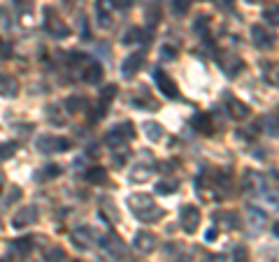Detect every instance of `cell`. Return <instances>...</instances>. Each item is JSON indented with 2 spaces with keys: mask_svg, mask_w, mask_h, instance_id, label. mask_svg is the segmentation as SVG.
Instances as JSON below:
<instances>
[{
  "mask_svg": "<svg viewBox=\"0 0 279 262\" xmlns=\"http://www.w3.org/2000/svg\"><path fill=\"white\" fill-rule=\"evenodd\" d=\"M219 2V7L223 9V12H230V9L235 7V0H217Z\"/></svg>",
  "mask_w": 279,
  "mask_h": 262,
  "instance_id": "obj_38",
  "label": "cell"
},
{
  "mask_svg": "<svg viewBox=\"0 0 279 262\" xmlns=\"http://www.w3.org/2000/svg\"><path fill=\"white\" fill-rule=\"evenodd\" d=\"M103 77V65L100 63H88L86 70H84V79H86L88 84H98Z\"/></svg>",
  "mask_w": 279,
  "mask_h": 262,
  "instance_id": "obj_19",
  "label": "cell"
},
{
  "mask_svg": "<svg viewBox=\"0 0 279 262\" xmlns=\"http://www.w3.org/2000/svg\"><path fill=\"white\" fill-rule=\"evenodd\" d=\"M144 17H147V21L151 24V26H156L158 19H161V7H158V5H149L147 14H144Z\"/></svg>",
  "mask_w": 279,
  "mask_h": 262,
  "instance_id": "obj_30",
  "label": "cell"
},
{
  "mask_svg": "<svg viewBox=\"0 0 279 262\" xmlns=\"http://www.w3.org/2000/svg\"><path fill=\"white\" fill-rule=\"evenodd\" d=\"M12 246L17 248L19 253H28V251L33 248V239H30V237H24V239H17V241H12Z\"/></svg>",
  "mask_w": 279,
  "mask_h": 262,
  "instance_id": "obj_29",
  "label": "cell"
},
{
  "mask_svg": "<svg viewBox=\"0 0 279 262\" xmlns=\"http://www.w3.org/2000/svg\"><path fill=\"white\" fill-rule=\"evenodd\" d=\"M217 223H223L226 227H230V230H237L240 227V216H237L235 211H217Z\"/></svg>",
  "mask_w": 279,
  "mask_h": 262,
  "instance_id": "obj_16",
  "label": "cell"
},
{
  "mask_svg": "<svg viewBox=\"0 0 279 262\" xmlns=\"http://www.w3.org/2000/svg\"><path fill=\"white\" fill-rule=\"evenodd\" d=\"M35 220H37V209L35 207H21L17 211V216L12 218V227L21 230V227H26V225H33Z\"/></svg>",
  "mask_w": 279,
  "mask_h": 262,
  "instance_id": "obj_6",
  "label": "cell"
},
{
  "mask_svg": "<svg viewBox=\"0 0 279 262\" xmlns=\"http://www.w3.org/2000/svg\"><path fill=\"white\" fill-rule=\"evenodd\" d=\"M128 204H131L133 214H135L140 220H144V223L158 220L161 216H163V211L158 209L156 204H154V200H151L149 195H144V192H140V195H131V197H128Z\"/></svg>",
  "mask_w": 279,
  "mask_h": 262,
  "instance_id": "obj_1",
  "label": "cell"
},
{
  "mask_svg": "<svg viewBox=\"0 0 279 262\" xmlns=\"http://www.w3.org/2000/svg\"><path fill=\"white\" fill-rule=\"evenodd\" d=\"M19 93V81L12 74H2L0 72V95L2 97H14Z\"/></svg>",
  "mask_w": 279,
  "mask_h": 262,
  "instance_id": "obj_13",
  "label": "cell"
},
{
  "mask_svg": "<svg viewBox=\"0 0 279 262\" xmlns=\"http://www.w3.org/2000/svg\"><path fill=\"white\" fill-rule=\"evenodd\" d=\"M9 56H12V47L5 40H0V61H7Z\"/></svg>",
  "mask_w": 279,
  "mask_h": 262,
  "instance_id": "obj_36",
  "label": "cell"
},
{
  "mask_svg": "<svg viewBox=\"0 0 279 262\" xmlns=\"http://www.w3.org/2000/svg\"><path fill=\"white\" fill-rule=\"evenodd\" d=\"M249 33H251V42L256 44L258 49H270V47H272V35L263 26H258V24H256V26H251V30H249Z\"/></svg>",
  "mask_w": 279,
  "mask_h": 262,
  "instance_id": "obj_10",
  "label": "cell"
},
{
  "mask_svg": "<svg viewBox=\"0 0 279 262\" xmlns=\"http://www.w3.org/2000/svg\"><path fill=\"white\" fill-rule=\"evenodd\" d=\"M191 125L195 128V132H200V135H214V123H212V119H209L207 114H195Z\"/></svg>",
  "mask_w": 279,
  "mask_h": 262,
  "instance_id": "obj_14",
  "label": "cell"
},
{
  "mask_svg": "<svg viewBox=\"0 0 279 262\" xmlns=\"http://www.w3.org/2000/svg\"><path fill=\"white\" fill-rule=\"evenodd\" d=\"M103 248L114 258H126V246L116 235H107L103 239Z\"/></svg>",
  "mask_w": 279,
  "mask_h": 262,
  "instance_id": "obj_8",
  "label": "cell"
},
{
  "mask_svg": "<svg viewBox=\"0 0 279 262\" xmlns=\"http://www.w3.org/2000/svg\"><path fill=\"white\" fill-rule=\"evenodd\" d=\"M44 260L47 262H65V253H63L58 246H49V248H44Z\"/></svg>",
  "mask_w": 279,
  "mask_h": 262,
  "instance_id": "obj_23",
  "label": "cell"
},
{
  "mask_svg": "<svg viewBox=\"0 0 279 262\" xmlns=\"http://www.w3.org/2000/svg\"><path fill=\"white\" fill-rule=\"evenodd\" d=\"M70 262H79V260H70Z\"/></svg>",
  "mask_w": 279,
  "mask_h": 262,
  "instance_id": "obj_45",
  "label": "cell"
},
{
  "mask_svg": "<svg viewBox=\"0 0 279 262\" xmlns=\"http://www.w3.org/2000/svg\"><path fill=\"white\" fill-rule=\"evenodd\" d=\"M140 68H142V53H131L121 63V74L123 77H133L135 72H140Z\"/></svg>",
  "mask_w": 279,
  "mask_h": 262,
  "instance_id": "obj_12",
  "label": "cell"
},
{
  "mask_svg": "<svg viewBox=\"0 0 279 262\" xmlns=\"http://www.w3.org/2000/svg\"><path fill=\"white\" fill-rule=\"evenodd\" d=\"M37 151L40 153H63V151H68L72 146V142L70 140H63V137H54V135H44L37 140Z\"/></svg>",
  "mask_w": 279,
  "mask_h": 262,
  "instance_id": "obj_3",
  "label": "cell"
},
{
  "mask_svg": "<svg viewBox=\"0 0 279 262\" xmlns=\"http://www.w3.org/2000/svg\"><path fill=\"white\" fill-rule=\"evenodd\" d=\"M154 81H156L158 91H161V93H163L166 97H170V100H174V97H179V88H177V84H174L172 79L167 77L166 72L156 70V72H154Z\"/></svg>",
  "mask_w": 279,
  "mask_h": 262,
  "instance_id": "obj_5",
  "label": "cell"
},
{
  "mask_svg": "<svg viewBox=\"0 0 279 262\" xmlns=\"http://www.w3.org/2000/svg\"><path fill=\"white\" fill-rule=\"evenodd\" d=\"M126 140H128V137L123 135L121 125H119V128H112V130L105 135V144H110V146H114V149H121V144Z\"/></svg>",
  "mask_w": 279,
  "mask_h": 262,
  "instance_id": "obj_18",
  "label": "cell"
},
{
  "mask_svg": "<svg viewBox=\"0 0 279 262\" xmlns=\"http://www.w3.org/2000/svg\"><path fill=\"white\" fill-rule=\"evenodd\" d=\"M249 2H258V0H249Z\"/></svg>",
  "mask_w": 279,
  "mask_h": 262,
  "instance_id": "obj_44",
  "label": "cell"
},
{
  "mask_svg": "<svg viewBox=\"0 0 279 262\" xmlns=\"http://www.w3.org/2000/svg\"><path fill=\"white\" fill-rule=\"evenodd\" d=\"M272 230H275V235L279 237V223H277V225H275V227H272Z\"/></svg>",
  "mask_w": 279,
  "mask_h": 262,
  "instance_id": "obj_42",
  "label": "cell"
},
{
  "mask_svg": "<svg viewBox=\"0 0 279 262\" xmlns=\"http://www.w3.org/2000/svg\"><path fill=\"white\" fill-rule=\"evenodd\" d=\"M156 246H158L156 235H151L147 230H142V232L135 235V248L140 253H151V251H156Z\"/></svg>",
  "mask_w": 279,
  "mask_h": 262,
  "instance_id": "obj_7",
  "label": "cell"
},
{
  "mask_svg": "<svg viewBox=\"0 0 279 262\" xmlns=\"http://www.w3.org/2000/svg\"><path fill=\"white\" fill-rule=\"evenodd\" d=\"M161 56H163L166 61L177 58V47H172V44H163V47H161Z\"/></svg>",
  "mask_w": 279,
  "mask_h": 262,
  "instance_id": "obj_34",
  "label": "cell"
},
{
  "mask_svg": "<svg viewBox=\"0 0 279 262\" xmlns=\"http://www.w3.org/2000/svg\"><path fill=\"white\" fill-rule=\"evenodd\" d=\"M140 37H144V33L140 30V28H131L128 33H126V37H123V42L126 44H133V42H140Z\"/></svg>",
  "mask_w": 279,
  "mask_h": 262,
  "instance_id": "obj_33",
  "label": "cell"
},
{
  "mask_svg": "<svg viewBox=\"0 0 279 262\" xmlns=\"http://www.w3.org/2000/svg\"><path fill=\"white\" fill-rule=\"evenodd\" d=\"M14 151H17V144H14V142H2V144H0V160L12 158L14 156Z\"/></svg>",
  "mask_w": 279,
  "mask_h": 262,
  "instance_id": "obj_28",
  "label": "cell"
},
{
  "mask_svg": "<svg viewBox=\"0 0 279 262\" xmlns=\"http://www.w3.org/2000/svg\"><path fill=\"white\" fill-rule=\"evenodd\" d=\"M21 197V191H12V195L7 197V202H14V200H19Z\"/></svg>",
  "mask_w": 279,
  "mask_h": 262,
  "instance_id": "obj_41",
  "label": "cell"
},
{
  "mask_svg": "<svg viewBox=\"0 0 279 262\" xmlns=\"http://www.w3.org/2000/svg\"><path fill=\"white\" fill-rule=\"evenodd\" d=\"M44 28L52 33L54 37H68L70 35V28L68 24L58 17V12L54 7H47L44 9Z\"/></svg>",
  "mask_w": 279,
  "mask_h": 262,
  "instance_id": "obj_2",
  "label": "cell"
},
{
  "mask_svg": "<svg viewBox=\"0 0 279 262\" xmlns=\"http://www.w3.org/2000/svg\"><path fill=\"white\" fill-rule=\"evenodd\" d=\"M17 5L19 9H30L33 7V0H17Z\"/></svg>",
  "mask_w": 279,
  "mask_h": 262,
  "instance_id": "obj_39",
  "label": "cell"
},
{
  "mask_svg": "<svg viewBox=\"0 0 279 262\" xmlns=\"http://www.w3.org/2000/svg\"><path fill=\"white\" fill-rule=\"evenodd\" d=\"M226 107H228V112H230V116H233V119H237V121H242V119H247V116L251 114L249 105H244L242 100H237V97H228Z\"/></svg>",
  "mask_w": 279,
  "mask_h": 262,
  "instance_id": "obj_11",
  "label": "cell"
},
{
  "mask_svg": "<svg viewBox=\"0 0 279 262\" xmlns=\"http://www.w3.org/2000/svg\"><path fill=\"white\" fill-rule=\"evenodd\" d=\"M88 105V100L84 95H70L68 100H65V112L70 114H79V112H84Z\"/></svg>",
  "mask_w": 279,
  "mask_h": 262,
  "instance_id": "obj_17",
  "label": "cell"
},
{
  "mask_svg": "<svg viewBox=\"0 0 279 262\" xmlns=\"http://www.w3.org/2000/svg\"><path fill=\"white\" fill-rule=\"evenodd\" d=\"M105 179H107V172H105L103 167H91V169H86L88 184H103Z\"/></svg>",
  "mask_w": 279,
  "mask_h": 262,
  "instance_id": "obj_22",
  "label": "cell"
},
{
  "mask_svg": "<svg viewBox=\"0 0 279 262\" xmlns=\"http://www.w3.org/2000/svg\"><path fill=\"white\" fill-rule=\"evenodd\" d=\"M217 235H219V230H217V227H212V230H207L205 239H207V241H212V239H217Z\"/></svg>",
  "mask_w": 279,
  "mask_h": 262,
  "instance_id": "obj_40",
  "label": "cell"
},
{
  "mask_svg": "<svg viewBox=\"0 0 279 262\" xmlns=\"http://www.w3.org/2000/svg\"><path fill=\"white\" fill-rule=\"evenodd\" d=\"M91 237H93V232L88 227H79V230L72 232V241H75L77 248H88L91 246Z\"/></svg>",
  "mask_w": 279,
  "mask_h": 262,
  "instance_id": "obj_15",
  "label": "cell"
},
{
  "mask_svg": "<svg viewBox=\"0 0 279 262\" xmlns=\"http://www.w3.org/2000/svg\"><path fill=\"white\" fill-rule=\"evenodd\" d=\"M142 130L147 132V137L151 142H158L161 137H163V130H161V125L158 123H154V121H147L144 125H142Z\"/></svg>",
  "mask_w": 279,
  "mask_h": 262,
  "instance_id": "obj_21",
  "label": "cell"
},
{
  "mask_svg": "<svg viewBox=\"0 0 279 262\" xmlns=\"http://www.w3.org/2000/svg\"><path fill=\"white\" fill-rule=\"evenodd\" d=\"M265 81L272 84V86H279V63L265 65Z\"/></svg>",
  "mask_w": 279,
  "mask_h": 262,
  "instance_id": "obj_25",
  "label": "cell"
},
{
  "mask_svg": "<svg viewBox=\"0 0 279 262\" xmlns=\"http://www.w3.org/2000/svg\"><path fill=\"white\" fill-rule=\"evenodd\" d=\"M0 191H2V179H0Z\"/></svg>",
  "mask_w": 279,
  "mask_h": 262,
  "instance_id": "obj_43",
  "label": "cell"
},
{
  "mask_svg": "<svg viewBox=\"0 0 279 262\" xmlns=\"http://www.w3.org/2000/svg\"><path fill=\"white\" fill-rule=\"evenodd\" d=\"M179 223H182L184 232L193 235V232L198 230V225H200V211H198V207L184 204V207H182V214H179Z\"/></svg>",
  "mask_w": 279,
  "mask_h": 262,
  "instance_id": "obj_4",
  "label": "cell"
},
{
  "mask_svg": "<svg viewBox=\"0 0 279 262\" xmlns=\"http://www.w3.org/2000/svg\"><path fill=\"white\" fill-rule=\"evenodd\" d=\"M56 176H61V167L47 165V167H42V172L37 174V179H40V181H49V179H56Z\"/></svg>",
  "mask_w": 279,
  "mask_h": 262,
  "instance_id": "obj_26",
  "label": "cell"
},
{
  "mask_svg": "<svg viewBox=\"0 0 279 262\" xmlns=\"http://www.w3.org/2000/svg\"><path fill=\"white\" fill-rule=\"evenodd\" d=\"M110 0H98L96 5V12H98V19H100V26H110V21H112V17H110Z\"/></svg>",
  "mask_w": 279,
  "mask_h": 262,
  "instance_id": "obj_20",
  "label": "cell"
},
{
  "mask_svg": "<svg viewBox=\"0 0 279 262\" xmlns=\"http://www.w3.org/2000/svg\"><path fill=\"white\" fill-rule=\"evenodd\" d=\"M110 2H112L114 9H128L133 2H135V0H110Z\"/></svg>",
  "mask_w": 279,
  "mask_h": 262,
  "instance_id": "obj_37",
  "label": "cell"
},
{
  "mask_svg": "<svg viewBox=\"0 0 279 262\" xmlns=\"http://www.w3.org/2000/svg\"><path fill=\"white\" fill-rule=\"evenodd\" d=\"M219 65L223 68L228 77H237L240 72H244V61L237 56H226V58H219Z\"/></svg>",
  "mask_w": 279,
  "mask_h": 262,
  "instance_id": "obj_9",
  "label": "cell"
},
{
  "mask_svg": "<svg viewBox=\"0 0 279 262\" xmlns=\"http://www.w3.org/2000/svg\"><path fill=\"white\" fill-rule=\"evenodd\" d=\"M191 9V0H174V12L177 14H186Z\"/></svg>",
  "mask_w": 279,
  "mask_h": 262,
  "instance_id": "obj_35",
  "label": "cell"
},
{
  "mask_svg": "<svg viewBox=\"0 0 279 262\" xmlns=\"http://www.w3.org/2000/svg\"><path fill=\"white\" fill-rule=\"evenodd\" d=\"M263 19L268 21V24H272V26H279V5H268V7L263 9Z\"/></svg>",
  "mask_w": 279,
  "mask_h": 262,
  "instance_id": "obj_24",
  "label": "cell"
},
{
  "mask_svg": "<svg viewBox=\"0 0 279 262\" xmlns=\"http://www.w3.org/2000/svg\"><path fill=\"white\" fill-rule=\"evenodd\" d=\"M114 97H116V84H107V86L103 88V93H100V105L107 107Z\"/></svg>",
  "mask_w": 279,
  "mask_h": 262,
  "instance_id": "obj_27",
  "label": "cell"
},
{
  "mask_svg": "<svg viewBox=\"0 0 279 262\" xmlns=\"http://www.w3.org/2000/svg\"><path fill=\"white\" fill-rule=\"evenodd\" d=\"M177 188H179L177 181H161V184H158V192H161V195H170V192H174Z\"/></svg>",
  "mask_w": 279,
  "mask_h": 262,
  "instance_id": "obj_32",
  "label": "cell"
},
{
  "mask_svg": "<svg viewBox=\"0 0 279 262\" xmlns=\"http://www.w3.org/2000/svg\"><path fill=\"white\" fill-rule=\"evenodd\" d=\"M209 28V19L207 17H198V21H193V33H198V35H205Z\"/></svg>",
  "mask_w": 279,
  "mask_h": 262,
  "instance_id": "obj_31",
  "label": "cell"
}]
</instances>
